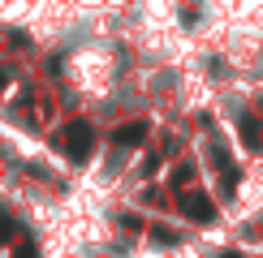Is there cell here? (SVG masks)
I'll return each mask as SVG.
<instances>
[{"mask_svg":"<svg viewBox=\"0 0 263 258\" xmlns=\"http://www.w3.org/2000/svg\"><path fill=\"white\" fill-rule=\"evenodd\" d=\"M181 215L194 220V224H212L216 220V202L207 198V193H185L181 198Z\"/></svg>","mask_w":263,"mask_h":258,"instance_id":"obj_1","label":"cell"},{"mask_svg":"<svg viewBox=\"0 0 263 258\" xmlns=\"http://www.w3.org/2000/svg\"><path fill=\"white\" fill-rule=\"evenodd\" d=\"M91 142H95V134H91V125H69V129H65V150H69V155L73 159H86V155H91Z\"/></svg>","mask_w":263,"mask_h":258,"instance_id":"obj_2","label":"cell"},{"mask_svg":"<svg viewBox=\"0 0 263 258\" xmlns=\"http://www.w3.org/2000/svg\"><path fill=\"white\" fill-rule=\"evenodd\" d=\"M112 142L121 146V150L138 146V142H147V125H142V121H129V125H121V129L112 134Z\"/></svg>","mask_w":263,"mask_h":258,"instance_id":"obj_3","label":"cell"},{"mask_svg":"<svg viewBox=\"0 0 263 258\" xmlns=\"http://www.w3.org/2000/svg\"><path fill=\"white\" fill-rule=\"evenodd\" d=\"M237 129H242V142L250 146V150H255V146H263V134H259V121H255V116H242V121H237Z\"/></svg>","mask_w":263,"mask_h":258,"instance_id":"obj_4","label":"cell"},{"mask_svg":"<svg viewBox=\"0 0 263 258\" xmlns=\"http://www.w3.org/2000/svg\"><path fill=\"white\" fill-rule=\"evenodd\" d=\"M190 181H194V168H190V164L173 172V185H177V189H181V185H190Z\"/></svg>","mask_w":263,"mask_h":258,"instance_id":"obj_5","label":"cell"},{"mask_svg":"<svg viewBox=\"0 0 263 258\" xmlns=\"http://www.w3.org/2000/svg\"><path fill=\"white\" fill-rule=\"evenodd\" d=\"M151 232H156L160 245H173V241H177V232H173V228H151Z\"/></svg>","mask_w":263,"mask_h":258,"instance_id":"obj_6","label":"cell"},{"mask_svg":"<svg viewBox=\"0 0 263 258\" xmlns=\"http://www.w3.org/2000/svg\"><path fill=\"white\" fill-rule=\"evenodd\" d=\"M156 168H160V155H147V164H142V177H151Z\"/></svg>","mask_w":263,"mask_h":258,"instance_id":"obj_7","label":"cell"},{"mask_svg":"<svg viewBox=\"0 0 263 258\" xmlns=\"http://www.w3.org/2000/svg\"><path fill=\"white\" fill-rule=\"evenodd\" d=\"M220 258H242V254H237V250H229V254H220Z\"/></svg>","mask_w":263,"mask_h":258,"instance_id":"obj_8","label":"cell"}]
</instances>
